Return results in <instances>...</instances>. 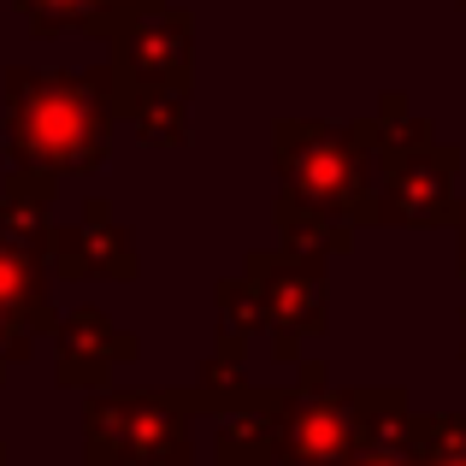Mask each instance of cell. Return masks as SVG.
<instances>
[{
  "label": "cell",
  "instance_id": "obj_1",
  "mask_svg": "<svg viewBox=\"0 0 466 466\" xmlns=\"http://www.w3.org/2000/svg\"><path fill=\"white\" fill-rule=\"evenodd\" d=\"M125 113V83L113 59L95 71H6V142L18 171H89L106 159L113 118Z\"/></svg>",
  "mask_w": 466,
  "mask_h": 466
},
{
  "label": "cell",
  "instance_id": "obj_2",
  "mask_svg": "<svg viewBox=\"0 0 466 466\" xmlns=\"http://www.w3.org/2000/svg\"><path fill=\"white\" fill-rule=\"evenodd\" d=\"M113 71L125 95L195 89V18L183 6H159L154 18L113 35Z\"/></svg>",
  "mask_w": 466,
  "mask_h": 466
},
{
  "label": "cell",
  "instance_id": "obj_3",
  "mask_svg": "<svg viewBox=\"0 0 466 466\" xmlns=\"http://www.w3.org/2000/svg\"><path fill=\"white\" fill-rule=\"evenodd\" d=\"M278 171L289 177V189L301 201L337 207L349 201V189L360 183V142L354 130H330V125H278Z\"/></svg>",
  "mask_w": 466,
  "mask_h": 466
},
{
  "label": "cell",
  "instance_id": "obj_4",
  "mask_svg": "<svg viewBox=\"0 0 466 466\" xmlns=\"http://www.w3.org/2000/svg\"><path fill=\"white\" fill-rule=\"evenodd\" d=\"M30 35H71V30H89L101 42L118 35V18H113V0H18Z\"/></svg>",
  "mask_w": 466,
  "mask_h": 466
},
{
  "label": "cell",
  "instance_id": "obj_5",
  "mask_svg": "<svg viewBox=\"0 0 466 466\" xmlns=\"http://www.w3.org/2000/svg\"><path fill=\"white\" fill-rule=\"evenodd\" d=\"M130 125L142 130L148 142L171 148V142L189 137V89H148V95H125Z\"/></svg>",
  "mask_w": 466,
  "mask_h": 466
},
{
  "label": "cell",
  "instance_id": "obj_6",
  "mask_svg": "<svg viewBox=\"0 0 466 466\" xmlns=\"http://www.w3.org/2000/svg\"><path fill=\"white\" fill-rule=\"evenodd\" d=\"M461 6H466V0H461Z\"/></svg>",
  "mask_w": 466,
  "mask_h": 466
}]
</instances>
